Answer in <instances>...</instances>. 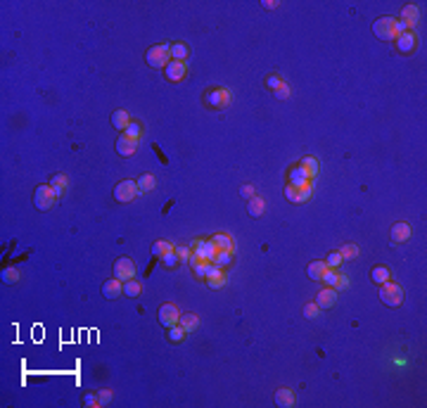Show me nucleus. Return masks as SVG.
Here are the masks:
<instances>
[{
	"instance_id": "4468645a",
	"label": "nucleus",
	"mask_w": 427,
	"mask_h": 408,
	"mask_svg": "<svg viewBox=\"0 0 427 408\" xmlns=\"http://www.w3.org/2000/svg\"><path fill=\"white\" fill-rule=\"evenodd\" d=\"M408 237H411V226H408L406 221H399V223L392 226V242L401 245V242H406Z\"/></svg>"
},
{
	"instance_id": "b1692460",
	"label": "nucleus",
	"mask_w": 427,
	"mask_h": 408,
	"mask_svg": "<svg viewBox=\"0 0 427 408\" xmlns=\"http://www.w3.org/2000/svg\"><path fill=\"white\" fill-rule=\"evenodd\" d=\"M178 325L183 327L185 332H195V330H197V325H200V318H197L195 313H185V316H181Z\"/></svg>"
},
{
	"instance_id": "f03ea898",
	"label": "nucleus",
	"mask_w": 427,
	"mask_h": 408,
	"mask_svg": "<svg viewBox=\"0 0 427 408\" xmlns=\"http://www.w3.org/2000/svg\"><path fill=\"white\" fill-rule=\"evenodd\" d=\"M145 59L152 69H166V64L171 62V45H169V43L152 45V48L145 53Z\"/></svg>"
},
{
	"instance_id": "ddd939ff",
	"label": "nucleus",
	"mask_w": 427,
	"mask_h": 408,
	"mask_svg": "<svg viewBox=\"0 0 427 408\" xmlns=\"http://www.w3.org/2000/svg\"><path fill=\"white\" fill-rule=\"evenodd\" d=\"M102 294H105L107 299H119L121 294H123V283H121L119 278L107 280L105 285H102Z\"/></svg>"
},
{
	"instance_id": "ea45409f",
	"label": "nucleus",
	"mask_w": 427,
	"mask_h": 408,
	"mask_svg": "<svg viewBox=\"0 0 427 408\" xmlns=\"http://www.w3.org/2000/svg\"><path fill=\"white\" fill-rule=\"evenodd\" d=\"M290 93H292V90H290V86H287V83H280V86L273 90V95L278 97V100H287V97H290Z\"/></svg>"
},
{
	"instance_id": "f8f14e48",
	"label": "nucleus",
	"mask_w": 427,
	"mask_h": 408,
	"mask_svg": "<svg viewBox=\"0 0 427 408\" xmlns=\"http://www.w3.org/2000/svg\"><path fill=\"white\" fill-rule=\"evenodd\" d=\"M109 401H112V392H109V389L88 392V394H86V399H83V404H86V406H107Z\"/></svg>"
},
{
	"instance_id": "c9c22d12",
	"label": "nucleus",
	"mask_w": 427,
	"mask_h": 408,
	"mask_svg": "<svg viewBox=\"0 0 427 408\" xmlns=\"http://www.w3.org/2000/svg\"><path fill=\"white\" fill-rule=\"evenodd\" d=\"M185 335H187V332L181 325L169 327V340H171V342H183V340H185Z\"/></svg>"
},
{
	"instance_id": "4be33fe9",
	"label": "nucleus",
	"mask_w": 427,
	"mask_h": 408,
	"mask_svg": "<svg viewBox=\"0 0 427 408\" xmlns=\"http://www.w3.org/2000/svg\"><path fill=\"white\" fill-rule=\"evenodd\" d=\"M275 404L282 408H292L294 406V392L292 389H278V392H275Z\"/></svg>"
},
{
	"instance_id": "a19ab883",
	"label": "nucleus",
	"mask_w": 427,
	"mask_h": 408,
	"mask_svg": "<svg viewBox=\"0 0 427 408\" xmlns=\"http://www.w3.org/2000/svg\"><path fill=\"white\" fill-rule=\"evenodd\" d=\"M342 261H344V259H342V254H339V252H333V254L328 257V261H325V266H328V268H337Z\"/></svg>"
},
{
	"instance_id": "c85d7f7f",
	"label": "nucleus",
	"mask_w": 427,
	"mask_h": 408,
	"mask_svg": "<svg viewBox=\"0 0 427 408\" xmlns=\"http://www.w3.org/2000/svg\"><path fill=\"white\" fill-rule=\"evenodd\" d=\"M187 55H190V50H187L185 43H174V45H171V59H176V62H185Z\"/></svg>"
},
{
	"instance_id": "39448f33",
	"label": "nucleus",
	"mask_w": 427,
	"mask_h": 408,
	"mask_svg": "<svg viewBox=\"0 0 427 408\" xmlns=\"http://www.w3.org/2000/svg\"><path fill=\"white\" fill-rule=\"evenodd\" d=\"M140 192V188H138V180H121L119 185L114 188V200L117 202H131L135 195Z\"/></svg>"
},
{
	"instance_id": "a211bd4d",
	"label": "nucleus",
	"mask_w": 427,
	"mask_h": 408,
	"mask_svg": "<svg viewBox=\"0 0 427 408\" xmlns=\"http://www.w3.org/2000/svg\"><path fill=\"white\" fill-rule=\"evenodd\" d=\"M212 242L216 249H226V252H233V254H235V242H233V237H228L226 233H216L212 237Z\"/></svg>"
},
{
	"instance_id": "6ab92c4d",
	"label": "nucleus",
	"mask_w": 427,
	"mask_h": 408,
	"mask_svg": "<svg viewBox=\"0 0 427 408\" xmlns=\"http://www.w3.org/2000/svg\"><path fill=\"white\" fill-rule=\"evenodd\" d=\"M401 22H403L406 29L411 31V29L415 27V22H418V5H406V7L401 10Z\"/></svg>"
},
{
	"instance_id": "8fccbe9b",
	"label": "nucleus",
	"mask_w": 427,
	"mask_h": 408,
	"mask_svg": "<svg viewBox=\"0 0 427 408\" xmlns=\"http://www.w3.org/2000/svg\"><path fill=\"white\" fill-rule=\"evenodd\" d=\"M264 7H268V10H275V7H278V2H275V0H266V2H264Z\"/></svg>"
},
{
	"instance_id": "5701e85b",
	"label": "nucleus",
	"mask_w": 427,
	"mask_h": 408,
	"mask_svg": "<svg viewBox=\"0 0 427 408\" xmlns=\"http://www.w3.org/2000/svg\"><path fill=\"white\" fill-rule=\"evenodd\" d=\"M325 271H328L325 261H311V263H308V268H306V273H308V278H311V280H320V278L325 275Z\"/></svg>"
},
{
	"instance_id": "37998d69",
	"label": "nucleus",
	"mask_w": 427,
	"mask_h": 408,
	"mask_svg": "<svg viewBox=\"0 0 427 408\" xmlns=\"http://www.w3.org/2000/svg\"><path fill=\"white\" fill-rule=\"evenodd\" d=\"M161 263H164L166 268H174L176 263H178V257H176V249H174V252H169L166 257H161Z\"/></svg>"
},
{
	"instance_id": "a878e982",
	"label": "nucleus",
	"mask_w": 427,
	"mask_h": 408,
	"mask_svg": "<svg viewBox=\"0 0 427 408\" xmlns=\"http://www.w3.org/2000/svg\"><path fill=\"white\" fill-rule=\"evenodd\" d=\"M176 247L171 245V242H166V240H157L154 245H152V257H157V259H161V257H166L169 252H174Z\"/></svg>"
},
{
	"instance_id": "4c0bfd02",
	"label": "nucleus",
	"mask_w": 427,
	"mask_h": 408,
	"mask_svg": "<svg viewBox=\"0 0 427 408\" xmlns=\"http://www.w3.org/2000/svg\"><path fill=\"white\" fill-rule=\"evenodd\" d=\"M337 275H339V273L335 271V268H328V271H325V275L320 278V283H325L328 287H335V285H337Z\"/></svg>"
},
{
	"instance_id": "cd10ccee",
	"label": "nucleus",
	"mask_w": 427,
	"mask_h": 408,
	"mask_svg": "<svg viewBox=\"0 0 427 408\" xmlns=\"http://www.w3.org/2000/svg\"><path fill=\"white\" fill-rule=\"evenodd\" d=\"M264 209H266V202H264L261 197H256V195H254L252 200H249V204H247L249 216H261V214H264Z\"/></svg>"
},
{
	"instance_id": "49530a36",
	"label": "nucleus",
	"mask_w": 427,
	"mask_h": 408,
	"mask_svg": "<svg viewBox=\"0 0 427 408\" xmlns=\"http://www.w3.org/2000/svg\"><path fill=\"white\" fill-rule=\"evenodd\" d=\"M344 287H349V278L347 275H337V285H335V290H344Z\"/></svg>"
},
{
	"instance_id": "20e7f679",
	"label": "nucleus",
	"mask_w": 427,
	"mask_h": 408,
	"mask_svg": "<svg viewBox=\"0 0 427 408\" xmlns=\"http://www.w3.org/2000/svg\"><path fill=\"white\" fill-rule=\"evenodd\" d=\"M55 200H57V195H55V190L50 188V183L38 185V188H36V192H33V204H36V209H40V211L53 209Z\"/></svg>"
},
{
	"instance_id": "7ed1b4c3",
	"label": "nucleus",
	"mask_w": 427,
	"mask_h": 408,
	"mask_svg": "<svg viewBox=\"0 0 427 408\" xmlns=\"http://www.w3.org/2000/svg\"><path fill=\"white\" fill-rule=\"evenodd\" d=\"M380 299H382V304H387V306H401L403 299H406V292H403L401 285L389 280L385 285H380Z\"/></svg>"
},
{
	"instance_id": "58836bf2",
	"label": "nucleus",
	"mask_w": 427,
	"mask_h": 408,
	"mask_svg": "<svg viewBox=\"0 0 427 408\" xmlns=\"http://www.w3.org/2000/svg\"><path fill=\"white\" fill-rule=\"evenodd\" d=\"M2 280H5L7 285H14V283L19 280V271H17V268H5V271H2Z\"/></svg>"
},
{
	"instance_id": "79ce46f5",
	"label": "nucleus",
	"mask_w": 427,
	"mask_h": 408,
	"mask_svg": "<svg viewBox=\"0 0 427 408\" xmlns=\"http://www.w3.org/2000/svg\"><path fill=\"white\" fill-rule=\"evenodd\" d=\"M285 197H287V200H290V202H292V204H297V197H299V188L290 183V185L285 188Z\"/></svg>"
},
{
	"instance_id": "473e14b6",
	"label": "nucleus",
	"mask_w": 427,
	"mask_h": 408,
	"mask_svg": "<svg viewBox=\"0 0 427 408\" xmlns=\"http://www.w3.org/2000/svg\"><path fill=\"white\" fill-rule=\"evenodd\" d=\"M154 185H157V178L152 176V174H145V176L138 178V188H140V192H150Z\"/></svg>"
},
{
	"instance_id": "de8ad7c7",
	"label": "nucleus",
	"mask_w": 427,
	"mask_h": 408,
	"mask_svg": "<svg viewBox=\"0 0 427 408\" xmlns=\"http://www.w3.org/2000/svg\"><path fill=\"white\" fill-rule=\"evenodd\" d=\"M280 83H282V81L278 79V76H268V79H266V86L271 88V90H275V88H278Z\"/></svg>"
},
{
	"instance_id": "2eb2a0df",
	"label": "nucleus",
	"mask_w": 427,
	"mask_h": 408,
	"mask_svg": "<svg viewBox=\"0 0 427 408\" xmlns=\"http://www.w3.org/2000/svg\"><path fill=\"white\" fill-rule=\"evenodd\" d=\"M335 301H337V290L335 287H325V290L318 292L316 304H318V309H330V306H335Z\"/></svg>"
},
{
	"instance_id": "2f4dec72",
	"label": "nucleus",
	"mask_w": 427,
	"mask_h": 408,
	"mask_svg": "<svg viewBox=\"0 0 427 408\" xmlns=\"http://www.w3.org/2000/svg\"><path fill=\"white\" fill-rule=\"evenodd\" d=\"M311 197H313V180H311V183H304V185H299V197H297V204L308 202Z\"/></svg>"
},
{
	"instance_id": "9d476101",
	"label": "nucleus",
	"mask_w": 427,
	"mask_h": 408,
	"mask_svg": "<svg viewBox=\"0 0 427 408\" xmlns=\"http://www.w3.org/2000/svg\"><path fill=\"white\" fill-rule=\"evenodd\" d=\"M192 254L200 257V259L212 261L214 254H216V247H214L212 240H195V242H192Z\"/></svg>"
},
{
	"instance_id": "f257e3e1",
	"label": "nucleus",
	"mask_w": 427,
	"mask_h": 408,
	"mask_svg": "<svg viewBox=\"0 0 427 408\" xmlns=\"http://www.w3.org/2000/svg\"><path fill=\"white\" fill-rule=\"evenodd\" d=\"M403 31H408L406 24L401 19H394V17H380L373 24V33L380 41H396Z\"/></svg>"
},
{
	"instance_id": "c756f323",
	"label": "nucleus",
	"mask_w": 427,
	"mask_h": 408,
	"mask_svg": "<svg viewBox=\"0 0 427 408\" xmlns=\"http://www.w3.org/2000/svg\"><path fill=\"white\" fill-rule=\"evenodd\" d=\"M230 261H233V252H226V249H216V254L212 259L214 266H228Z\"/></svg>"
},
{
	"instance_id": "423d86ee",
	"label": "nucleus",
	"mask_w": 427,
	"mask_h": 408,
	"mask_svg": "<svg viewBox=\"0 0 427 408\" xmlns=\"http://www.w3.org/2000/svg\"><path fill=\"white\" fill-rule=\"evenodd\" d=\"M114 278H119L121 283L133 280V278H135V263L128 257L117 259V263H114Z\"/></svg>"
},
{
	"instance_id": "09e8293b",
	"label": "nucleus",
	"mask_w": 427,
	"mask_h": 408,
	"mask_svg": "<svg viewBox=\"0 0 427 408\" xmlns=\"http://www.w3.org/2000/svg\"><path fill=\"white\" fill-rule=\"evenodd\" d=\"M240 195H242V197H247V200H252V197H254V185H242Z\"/></svg>"
},
{
	"instance_id": "e433bc0d",
	"label": "nucleus",
	"mask_w": 427,
	"mask_h": 408,
	"mask_svg": "<svg viewBox=\"0 0 427 408\" xmlns=\"http://www.w3.org/2000/svg\"><path fill=\"white\" fill-rule=\"evenodd\" d=\"M126 136H131L135 138V140H140V136H143V128H140V123L138 121H131L128 126H126V131H123Z\"/></svg>"
},
{
	"instance_id": "dca6fc26",
	"label": "nucleus",
	"mask_w": 427,
	"mask_h": 408,
	"mask_svg": "<svg viewBox=\"0 0 427 408\" xmlns=\"http://www.w3.org/2000/svg\"><path fill=\"white\" fill-rule=\"evenodd\" d=\"M207 285L214 287V290H218V287L226 285V275H223V271H221V266H214L209 268V273H207Z\"/></svg>"
},
{
	"instance_id": "c03bdc74",
	"label": "nucleus",
	"mask_w": 427,
	"mask_h": 408,
	"mask_svg": "<svg viewBox=\"0 0 427 408\" xmlns=\"http://www.w3.org/2000/svg\"><path fill=\"white\" fill-rule=\"evenodd\" d=\"M176 257H178V261H190L192 249H187V247H176Z\"/></svg>"
},
{
	"instance_id": "1a4fd4ad",
	"label": "nucleus",
	"mask_w": 427,
	"mask_h": 408,
	"mask_svg": "<svg viewBox=\"0 0 427 408\" xmlns=\"http://www.w3.org/2000/svg\"><path fill=\"white\" fill-rule=\"evenodd\" d=\"M159 321H161V325H166V327H174L178 325V321H181V311L176 309V304H164L159 309Z\"/></svg>"
},
{
	"instance_id": "aec40b11",
	"label": "nucleus",
	"mask_w": 427,
	"mask_h": 408,
	"mask_svg": "<svg viewBox=\"0 0 427 408\" xmlns=\"http://www.w3.org/2000/svg\"><path fill=\"white\" fill-rule=\"evenodd\" d=\"M290 183L299 188V185H304V183H311V176L306 174L304 166H294L292 171H290Z\"/></svg>"
},
{
	"instance_id": "9b49d317",
	"label": "nucleus",
	"mask_w": 427,
	"mask_h": 408,
	"mask_svg": "<svg viewBox=\"0 0 427 408\" xmlns=\"http://www.w3.org/2000/svg\"><path fill=\"white\" fill-rule=\"evenodd\" d=\"M185 74H187L185 62H176V59H171V62L166 64V69H164V76H166L169 81H183Z\"/></svg>"
},
{
	"instance_id": "393cba45",
	"label": "nucleus",
	"mask_w": 427,
	"mask_h": 408,
	"mask_svg": "<svg viewBox=\"0 0 427 408\" xmlns=\"http://www.w3.org/2000/svg\"><path fill=\"white\" fill-rule=\"evenodd\" d=\"M50 188L55 190L57 197H62L64 190H67V176H64V174H55V176L50 178Z\"/></svg>"
},
{
	"instance_id": "a18cd8bd",
	"label": "nucleus",
	"mask_w": 427,
	"mask_h": 408,
	"mask_svg": "<svg viewBox=\"0 0 427 408\" xmlns=\"http://www.w3.org/2000/svg\"><path fill=\"white\" fill-rule=\"evenodd\" d=\"M318 304H306V306H304V316H306V318H316V316H318Z\"/></svg>"
},
{
	"instance_id": "72a5a7b5",
	"label": "nucleus",
	"mask_w": 427,
	"mask_h": 408,
	"mask_svg": "<svg viewBox=\"0 0 427 408\" xmlns=\"http://www.w3.org/2000/svg\"><path fill=\"white\" fill-rule=\"evenodd\" d=\"M140 292H143V287H140L138 280H126V283H123V294H128V297H140Z\"/></svg>"
},
{
	"instance_id": "412c9836",
	"label": "nucleus",
	"mask_w": 427,
	"mask_h": 408,
	"mask_svg": "<svg viewBox=\"0 0 427 408\" xmlns=\"http://www.w3.org/2000/svg\"><path fill=\"white\" fill-rule=\"evenodd\" d=\"M370 280H373L375 285H385V283L392 280V273H389L387 266H375L373 273H370Z\"/></svg>"
},
{
	"instance_id": "bb28decb",
	"label": "nucleus",
	"mask_w": 427,
	"mask_h": 408,
	"mask_svg": "<svg viewBox=\"0 0 427 408\" xmlns=\"http://www.w3.org/2000/svg\"><path fill=\"white\" fill-rule=\"evenodd\" d=\"M128 114L123 112V109H117L114 114H112V126L117 128V131H126V126H128Z\"/></svg>"
},
{
	"instance_id": "6e6552de",
	"label": "nucleus",
	"mask_w": 427,
	"mask_h": 408,
	"mask_svg": "<svg viewBox=\"0 0 427 408\" xmlns=\"http://www.w3.org/2000/svg\"><path fill=\"white\" fill-rule=\"evenodd\" d=\"M138 143H140V140H135V138L121 133V136L117 138V145H114V147H117V152H119L121 157H131V154L138 152Z\"/></svg>"
},
{
	"instance_id": "f3484780",
	"label": "nucleus",
	"mask_w": 427,
	"mask_h": 408,
	"mask_svg": "<svg viewBox=\"0 0 427 408\" xmlns=\"http://www.w3.org/2000/svg\"><path fill=\"white\" fill-rule=\"evenodd\" d=\"M396 48H399V53H413V48H415L413 31H403L399 38H396Z\"/></svg>"
},
{
	"instance_id": "0eeeda50",
	"label": "nucleus",
	"mask_w": 427,
	"mask_h": 408,
	"mask_svg": "<svg viewBox=\"0 0 427 408\" xmlns=\"http://www.w3.org/2000/svg\"><path fill=\"white\" fill-rule=\"evenodd\" d=\"M207 105L214 109H223L230 102V90L228 88H212L209 93H207Z\"/></svg>"
},
{
	"instance_id": "7c9ffc66",
	"label": "nucleus",
	"mask_w": 427,
	"mask_h": 408,
	"mask_svg": "<svg viewBox=\"0 0 427 408\" xmlns=\"http://www.w3.org/2000/svg\"><path fill=\"white\" fill-rule=\"evenodd\" d=\"M299 166H304V169H306V174L311 176V180L318 176V162H316L313 157H304V159L299 162Z\"/></svg>"
},
{
	"instance_id": "f704fd0d",
	"label": "nucleus",
	"mask_w": 427,
	"mask_h": 408,
	"mask_svg": "<svg viewBox=\"0 0 427 408\" xmlns=\"http://www.w3.org/2000/svg\"><path fill=\"white\" fill-rule=\"evenodd\" d=\"M339 254H342V259H344V261H347V259H356V257H359V247L351 245V242H347V245L339 249Z\"/></svg>"
}]
</instances>
